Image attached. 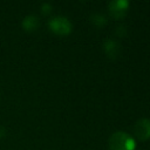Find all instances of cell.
<instances>
[{"label":"cell","mask_w":150,"mask_h":150,"mask_svg":"<svg viewBox=\"0 0 150 150\" xmlns=\"http://www.w3.org/2000/svg\"><path fill=\"white\" fill-rule=\"evenodd\" d=\"M110 150H135L136 142L134 137L124 131L114 132L108 141Z\"/></svg>","instance_id":"obj_1"},{"label":"cell","mask_w":150,"mask_h":150,"mask_svg":"<svg viewBox=\"0 0 150 150\" xmlns=\"http://www.w3.org/2000/svg\"><path fill=\"white\" fill-rule=\"evenodd\" d=\"M48 26H49V29L57 35H67L73 29V25H71L70 20L68 18L61 16V15L52 18L48 21Z\"/></svg>","instance_id":"obj_2"},{"label":"cell","mask_w":150,"mask_h":150,"mask_svg":"<svg viewBox=\"0 0 150 150\" xmlns=\"http://www.w3.org/2000/svg\"><path fill=\"white\" fill-rule=\"evenodd\" d=\"M129 5L128 0H112L108 4V9L112 18L122 19L129 8Z\"/></svg>","instance_id":"obj_3"},{"label":"cell","mask_w":150,"mask_h":150,"mask_svg":"<svg viewBox=\"0 0 150 150\" xmlns=\"http://www.w3.org/2000/svg\"><path fill=\"white\" fill-rule=\"evenodd\" d=\"M134 132L139 141H146L150 138V118H139L135 123Z\"/></svg>","instance_id":"obj_4"},{"label":"cell","mask_w":150,"mask_h":150,"mask_svg":"<svg viewBox=\"0 0 150 150\" xmlns=\"http://www.w3.org/2000/svg\"><path fill=\"white\" fill-rule=\"evenodd\" d=\"M103 49L109 57H116L120 53V45L112 39H107L103 42Z\"/></svg>","instance_id":"obj_5"},{"label":"cell","mask_w":150,"mask_h":150,"mask_svg":"<svg viewBox=\"0 0 150 150\" xmlns=\"http://www.w3.org/2000/svg\"><path fill=\"white\" fill-rule=\"evenodd\" d=\"M21 25H22V28H23L25 30H27V32H33V30H35V29L39 27V19H38L35 15H27V16L22 20Z\"/></svg>","instance_id":"obj_6"},{"label":"cell","mask_w":150,"mask_h":150,"mask_svg":"<svg viewBox=\"0 0 150 150\" xmlns=\"http://www.w3.org/2000/svg\"><path fill=\"white\" fill-rule=\"evenodd\" d=\"M91 21H93V23H94L95 26H97V27H101V26H103V25L107 23L105 16L102 15V14H100V13H96V14L91 15Z\"/></svg>","instance_id":"obj_7"},{"label":"cell","mask_w":150,"mask_h":150,"mask_svg":"<svg viewBox=\"0 0 150 150\" xmlns=\"http://www.w3.org/2000/svg\"><path fill=\"white\" fill-rule=\"evenodd\" d=\"M41 12H42L43 14H49V13L52 12V5L48 4V2L42 4V6H41Z\"/></svg>","instance_id":"obj_8"},{"label":"cell","mask_w":150,"mask_h":150,"mask_svg":"<svg viewBox=\"0 0 150 150\" xmlns=\"http://www.w3.org/2000/svg\"><path fill=\"white\" fill-rule=\"evenodd\" d=\"M5 135H6V130H5L2 127H0V138H1V137H4Z\"/></svg>","instance_id":"obj_9"}]
</instances>
